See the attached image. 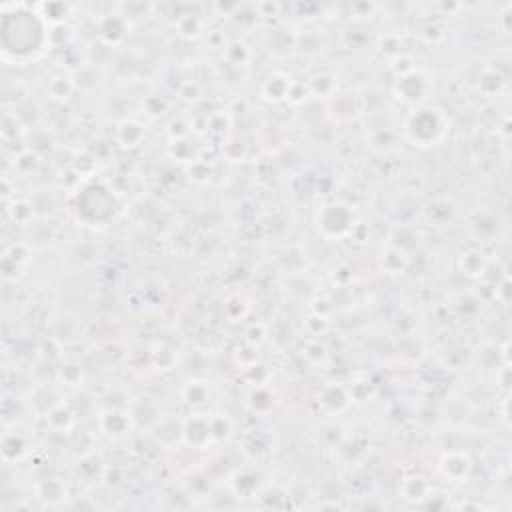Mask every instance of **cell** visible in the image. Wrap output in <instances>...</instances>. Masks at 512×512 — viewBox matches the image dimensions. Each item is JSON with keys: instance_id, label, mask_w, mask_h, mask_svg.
<instances>
[{"instance_id": "obj_1", "label": "cell", "mask_w": 512, "mask_h": 512, "mask_svg": "<svg viewBox=\"0 0 512 512\" xmlns=\"http://www.w3.org/2000/svg\"><path fill=\"white\" fill-rule=\"evenodd\" d=\"M48 26L42 14L26 4H2L0 48L8 62H28L44 52Z\"/></svg>"}]
</instances>
